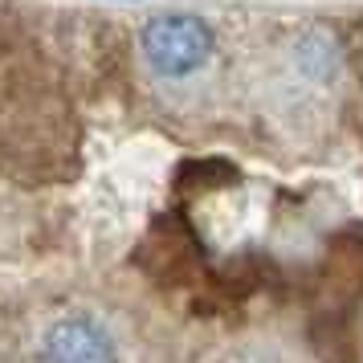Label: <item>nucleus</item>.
<instances>
[{
    "instance_id": "obj_1",
    "label": "nucleus",
    "mask_w": 363,
    "mask_h": 363,
    "mask_svg": "<svg viewBox=\"0 0 363 363\" xmlns=\"http://www.w3.org/2000/svg\"><path fill=\"white\" fill-rule=\"evenodd\" d=\"M143 57L164 78H184L213 57V29L192 13H164L143 29Z\"/></svg>"
},
{
    "instance_id": "obj_2",
    "label": "nucleus",
    "mask_w": 363,
    "mask_h": 363,
    "mask_svg": "<svg viewBox=\"0 0 363 363\" xmlns=\"http://www.w3.org/2000/svg\"><path fill=\"white\" fill-rule=\"evenodd\" d=\"M45 363H118L111 335L90 318H62L53 323L41 347Z\"/></svg>"
}]
</instances>
